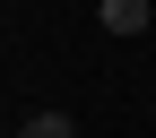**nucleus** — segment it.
<instances>
[{"mask_svg": "<svg viewBox=\"0 0 156 138\" xmlns=\"http://www.w3.org/2000/svg\"><path fill=\"white\" fill-rule=\"evenodd\" d=\"M17 138H69V112H35V121L17 130Z\"/></svg>", "mask_w": 156, "mask_h": 138, "instance_id": "obj_2", "label": "nucleus"}, {"mask_svg": "<svg viewBox=\"0 0 156 138\" xmlns=\"http://www.w3.org/2000/svg\"><path fill=\"white\" fill-rule=\"evenodd\" d=\"M95 17H104V35H139L147 26V0H95Z\"/></svg>", "mask_w": 156, "mask_h": 138, "instance_id": "obj_1", "label": "nucleus"}]
</instances>
